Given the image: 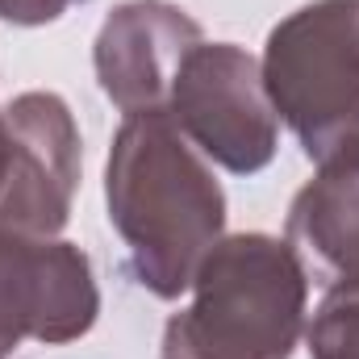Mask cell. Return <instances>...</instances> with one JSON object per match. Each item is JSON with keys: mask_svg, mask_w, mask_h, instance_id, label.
Instances as JSON below:
<instances>
[{"mask_svg": "<svg viewBox=\"0 0 359 359\" xmlns=\"http://www.w3.org/2000/svg\"><path fill=\"white\" fill-rule=\"evenodd\" d=\"M104 201L109 226L126 243V268L159 301L192 288L226 230V192L168 113H130L117 126Z\"/></svg>", "mask_w": 359, "mask_h": 359, "instance_id": "cell-1", "label": "cell"}, {"mask_svg": "<svg viewBox=\"0 0 359 359\" xmlns=\"http://www.w3.org/2000/svg\"><path fill=\"white\" fill-rule=\"evenodd\" d=\"M72 4H88V0H0V17L13 25H42L63 17Z\"/></svg>", "mask_w": 359, "mask_h": 359, "instance_id": "cell-10", "label": "cell"}, {"mask_svg": "<svg viewBox=\"0 0 359 359\" xmlns=\"http://www.w3.org/2000/svg\"><path fill=\"white\" fill-rule=\"evenodd\" d=\"M100 292L88 255L63 238L0 230V355L34 343H72L88 334Z\"/></svg>", "mask_w": 359, "mask_h": 359, "instance_id": "cell-5", "label": "cell"}, {"mask_svg": "<svg viewBox=\"0 0 359 359\" xmlns=\"http://www.w3.org/2000/svg\"><path fill=\"white\" fill-rule=\"evenodd\" d=\"M309 271L288 238L230 234L192 276V301L168 318L159 359H292Z\"/></svg>", "mask_w": 359, "mask_h": 359, "instance_id": "cell-2", "label": "cell"}, {"mask_svg": "<svg viewBox=\"0 0 359 359\" xmlns=\"http://www.w3.org/2000/svg\"><path fill=\"white\" fill-rule=\"evenodd\" d=\"M168 117L217 168L255 176L276 159V109L264 88V67L234 42H201L176 76Z\"/></svg>", "mask_w": 359, "mask_h": 359, "instance_id": "cell-4", "label": "cell"}, {"mask_svg": "<svg viewBox=\"0 0 359 359\" xmlns=\"http://www.w3.org/2000/svg\"><path fill=\"white\" fill-rule=\"evenodd\" d=\"M4 172H8V121L0 113V188H4Z\"/></svg>", "mask_w": 359, "mask_h": 359, "instance_id": "cell-11", "label": "cell"}, {"mask_svg": "<svg viewBox=\"0 0 359 359\" xmlns=\"http://www.w3.org/2000/svg\"><path fill=\"white\" fill-rule=\"evenodd\" d=\"M205 42L201 25L168 0L117 4L96 34V80L100 92L130 113H168L184 59Z\"/></svg>", "mask_w": 359, "mask_h": 359, "instance_id": "cell-7", "label": "cell"}, {"mask_svg": "<svg viewBox=\"0 0 359 359\" xmlns=\"http://www.w3.org/2000/svg\"><path fill=\"white\" fill-rule=\"evenodd\" d=\"M0 359H4V355H0Z\"/></svg>", "mask_w": 359, "mask_h": 359, "instance_id": "cell-12", "label": "cell"}, {"mask_svg": "<svg viewBox=\"0 0 359 359\" xmlns=\"http://www.w3.org/2000/svg\"><path fill=\"white\" fill-rule=\"evenodd\" d=\"M8 172L0 188V230L55 238L72 217L80 184V130L63 96L21 92L8 109Z\"/></svg>", "mask_w": 359, "mask_h": 359, "instance_id": "cell-6", "label": "cell"}, {"mask_svg": "<svg viewBox=\"0 0 359 359\" xmlns=\"http://www.w3.org/2000/svg\"><path fill=\"white\" fill-rule=\"evenodd\" d=\"M288 243L326 288H359V163L322 168L292 196Z\"/></svg>", "mask_w": 359, "mask_h": 359, "instance_id": "cell-8", "label": "cell"}, {"mask_svg": "<svg viewBox=\"0 0 359 359\" xmlns=\"http://www.w3.org/2000/svg\"><path fill=\"white\" fill-rule=\"evenodd\" d=\"M264 88L322 168L359 163V0H313L268 34Z\"/></svg>", "mask_w": 359, "mask_h": 359, "instance_id": "cell-3", "label": "cell"}, {"mask_svg": "<svg viewBox=\"0 0 359 359\" xmlns=\"http://www.w3.org/2000/svg\"><path fill=\"white\" fill-rule=\"evenodd\" d=\"M309 359H359V288H330L309 326Z\"/></svg>", "mask_w": 359, "mask_h": 359, "instance_id": "cell-9", "label": "cell"}]
</instances>
